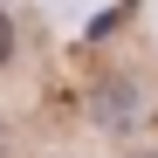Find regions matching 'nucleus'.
<instances>
[{"instance_id":"obj_2","label":"nucleus","mask_w":158,"mask_h":158,"mask_svg":"<svg viewBox=\"0 0 158 158\" xmlns=\"http://www.w3.org/2000/svg\"><path fill=\"white\" fill-rule=\"evenodd\" d=\"M14 55V28H7V14H0V62Z\"/></svg>"},{"instance_id":"obj_4","label":"nucleus","mask_w":158,"mask_h":158,"mask_svg":"<svg viewBox=\"0 0 158 158\" xmlns=\"http://www.w3.org/2000/svg\"><path fill=\"white\" fill-rule=\"evenodd\" d=\"M144 158H151V151H144Z\"/></svg>"},{"instance_id":"obj_1","label":"nucleus","mask_w":158,"mask_h":158,"mask_svg":"<svg viewBox=\"0 0 158 158\" xmlns=\"http://www.w3.org/2000/svg\"><path fill=\"white\" fill-rule=\"evenodd\" d=\"M96 117L110 124V131H124L131 117H138V89H131V83H103L96 89Z\"/></svg>"},{"instance_id":"obj_3","label":"nucleus","mask_w":158,"mask_h":158,"mask_svg":"<svg viewBox=\"0 0 158 158\" xmlns=\"http://www.w3.org/2000/svg\"><path fill=\"white\" fill-rule=\"evenodd\" d=\"M0 151H7V138H0Z\"/></svg>"}]
</instances>
